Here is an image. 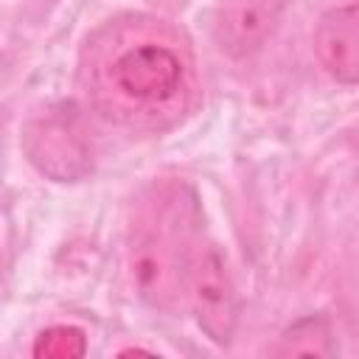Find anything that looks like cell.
Masks as SVG:
<instances>
[{"mask_svg": "<svg viewBox=\"0 0 359 359\" xmlns=\"http://www.w3.org/2000/svg\"><path fill=\"white\" fill-rule=\"evenodd\" d=\"M90 76L98 107L129 123L177 115L191 90V70L177 42L140 22L118 28L98 45Z\"/></svg>", "mask_w": 359, "mask_h": 359, "instance_id": "6da1fadb", "label": "cell"}, {"mask_svg": "<svg viewBox=\"0 0 359 359\" xmlns=\"http://www.w3.org/2000/svg\"><path fill=\"white\" fill-rule=\"evenodd\" d=\"M202 238L205 227L194 191L188 185L163 188L132 241V275L140 294L154 306H168L185 294V275Z\"/></svg>", "mask_w": 359, "mask_h": 359, "instance_id": "7a4b0ae2", "label": "cell"}, {"mask_svg": "<svg viewBox=\"0 0 359 359\" xmlns=\"http://www.w3.org/2000/svg\"><path fill=\"white\" fill-rule=\"evenodd\" d=\"M185 297L196 314L199 328L216 345H227L238 323V297L224 266V258L216 250V244L208 241V236L199 241L191 258L185 275Z\"/></svg>", "mask_w": 359, "mask_h": 359, "instance_id": "3957f363", "label": "cell"}, {"mask_svg": "<svg viewBox=\"0 0 359 359\" xmlns=\"http://www.w3.org/2000/svg\"><path fill=\"white\" fill-rule=\"evenodd\" d=\"M22 149L42 174L59 182H73L90 168L87 143L76 126V118L65 112H48L31 121L22 135Z\"/></svg>", "mask_w": 359, "mask_h": 359, "instance_id": "277c9868", "label": "cell"}, {"mask_svg": "<svg viewBox=\"0 0 359 359\" xmlns=\"http://www.w3.org/2000/svg\"><path fill=\"white\" fill-rule=\"evenodd\" d=\"M292 0H216L210 34L230 59L252 56L280 25Z\"/></svg>", "mask_w": 359, "mask_h": 359, "instance_id": "5b68a950", "label": "cell"}, {"mask_svg": "<svg viewBox=\"0 0 359 359\" xmlns=\"http://www.w3.org/2000/svg\"><path fill=\"white\" fill-rule=\"evenodd\" d=\"M314 53L339 84H359V0L328 8L314 28Z\"/></svg>", "mask_w": 359, "mask_h": 359, "instance_id": "8992f818", "label": "cell"}, {"mask_svg": "<svg viewBox=\"0 0 359 359\" xmlns=\"http://www.w3.org/2000/svg\"><path fill=\"white\" fill-rule=\"evenodd\" d=\"M278 356H331L334 353V337L331 325L323 314H309L292 323L275 348Z\"/></svg>", "mask_w": 359, "mask_h": 359, "instance_id": "52a82bcc", "label": "cell"}, {"mask_svg": "<svg viewBox=\"0 0 359 359\" xmlns=\"http://www.w3.org/2000/svg\"><path fill=\"white\" fill-rule=\"evenodd\" d=\"M87 351L84 331L76 325H50L39 331L34 342V356L39 359H76Z\"/></svg>", "mask_w": 359, "mask_h": 359, "instance_id": "ba28073f", "label": "cell"}]
</instances>
